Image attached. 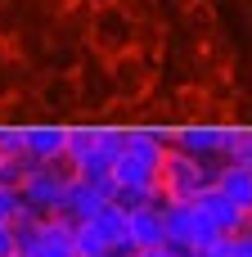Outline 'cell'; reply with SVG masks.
I'll return each mask as SVG.
<instances>
[{
    "label": "cell",
    "mask_w": 252,
    "mask_h": 257,
    "mask_svg": "<svg viewBox=\"0 0 252 257\" xmlns=\"http://www.w3.org/2000/svg\"><path fill=\"white\" fill-rule=\"evenodd\" d=\"M212 176H216V167L212 163H198V158H189V154H167V163H162V181H158V190H162V203H194L198 199V190H207L212 185Z\"/></svg>",
    "instance_id": "cell-1"
},
{
    "label": "cell",
    "mask_w": 252,
    "mask_h": 257,
    "mask_svg": "<svg viewBox=\"0 0 252 257\" xmlns=\"http://www.w3.org/2000/svg\"><path fill=\"white\" fill-rule=\"evenodd\" d=\"M135 18L122 9V5H99L90 14V45L104 54V59H122L135 50Z\"/></svg>",
    "instance_id": "cell-2"
},
{
    "label": "cell",
    "mask_w": 252,
    "mask_h": 257,
    "mask_svg": "<svg viewBox=\"0 0 252 257\" xmlns=\"http://www.w3.org/2000/svg\"><path fill=\"white\" fill-rule=\"evenodd\" d=\"M167 217V244L180 253H203L212 239H221V230L198 212V203H162Z\"/></svg>",
    "instance_id": "cell-3"
},
{
    "label": "cell",
    "mask_w": 252,
    "mask_h": 257,
    "mask_svg": "<svg viewBox=\"0 0 252 257\" xmlns=\"http://www.w3.org/2000/svg\"><path fill=\"white\" fill-rule=\"evenodd\" d=\"M221 140H225L221 122H185V126L171 131V149L176 154H189V158L212 163V167H221Z\"/></svg>",
    "instance_id": "cell-4"
},
{
    "label": "cell",
    "mask_w": 252,
    "mask_h": 257,
    "mask_svg": "<svg viewBox=\"0 0 252 257\" xmlns=\"http://www.w3.org/2000/svg\"><path fill=\"white\" fill-rule=\"evenodd\" d=\"M167 244V217H162V199L126 208V248L131 253H149Z\"/></svg>",
    "instance_id": "cell-5"
},
{
    "label": "cell",
    "mask_w": 252,
    "mask_h": 257,
    "mask_svg": "<svg viewBox=\"0 0 252 257\" xmlns=\"http://www.w3.org/2000/svg\"><path fill=\"white\" fill-rule=\"evenodd\" d=\"M104 203H113V181H90V176H72L68 194H63V212L68 221H90Z\"/></svg>",
    "instance_id": "cell-6"
},
{
    "label": "cell",
    "mask_w": 252,
    "mask_h": 257,
    "mask_svg": "<svg viewBox=\"0 0 252 257\" xmlns=\"http://www.w3.org/2000/svg\"><path fill=\"white\" fill-rule=\"evenodd\" d=\"M194 203H198V212H203V217H207L221 235H239V230H248V212H243L239 203H230L216 185L198 190V199H194Z\"/></svg>",
    "instance_id": "cell-7"
},
{
    "label": "cell",
    "mask_w": 252,
    "mask_h": 257,
    "mask_svg": "<svg viewBox=\"0 0 252 257\" xmlns=\"http://www.w3.org/2000/svg\"><path fill=\"white\" fill-rule=\"evenodd\" d=\"M212 185L230 203H239L243 212H252V163H221L216 176H212Z\"/></svg>",
    "instance_id": "cell-8"
},
{
    "label": "cell",
    "mask_w": 252,
    "mask_h": 257,
    "mask_svg": "<svg viewBox=\"0 0 252 257\" xmlns=\"http://www.w3.org/2000/svg\"><path fill=\"white\" fill-rule=\"evenodd\" d=\"M68 149V126L59 122H32L27 126V158L32 163H50Z\"/></svg>",
    "instance_id": "cell-9"
},
{
    "label": "cell",
    "mask_w": 252,
    "mask_h": 257,
    "mask_svg": "<svg viewBox=\"0 0 252 257\" xmlns=\"http://www.w3.org/2000/svg\"><path fill=\"white\" fill-rule=\"evenodd\" d=\"M149 77H153V68H149V59H140V50L113 59V90H117V95H131V99H135V95L149 86Z\"/></svg>",
    "instance_id": "cell-10"
},
{
    "label": "cell",
    "mask_w": 252,
    "mask_h": 257,
    "mask_svg": "<svg viewBox=\"0 0 252 257\" xmlns=\"http://www.w3.org/2000/svg\"><path fill=\"white\" fill-rule=\"evenodd\" d=\"M90 226L99 230V239H104L113 253H131V248H126V208H122V203H104V208L90 217Z\"/></svg>",
    "instance_id": "cell-11"
},
{
    "label": "cell",
    "mask_w": 252,
    "mask_h": 257,
    "mask_svg": "<svg viewBox=\"0 0 252 257\" xmlns=\"http://www.w3.org/2000/svg\"><path fill=\"white\" fill-rule=\"evenodd\" d=\"M72 257H117V253L99 239V230L90 221H77L72 226Z\"/></svg>",
    "instance_id": "cell-12"
},
{
    "label": "cell",
    "mask_w": 252,
    "mask_h": 257,
    "mask_svg": "<svg viewBox=\"0 0 252 257\" xmlns=\"http://www.w3.org/2000/svg\"><path fill=\"white\" fill-rule=\"evenodd\" d=\"M99 145V126H68V158L72 167H81V158H90V149Z\"/></svg>",
    "instance_id": "cell-13"
},
{
    "label": "cell",
    "mask_w": 252,
    "mask_h": 257,
    "mask_svg": "<svg viewBox=\"0 0 252 257\" xmlns=\"http://www.w3.org/2000/svg\"><path fill=\"white\" fill-rule=\"evenodd\" d=\"M18 154H27V126L0 122V158H18Z\"/></svg>",
    "instance_id": "cell-14"
},
{
    "label": "cell",
    "mask_w": 252,
    "mask_h": 257,
    "mask_svg": "<svg viewBox=\"0 0 252 257\" xmlns=\"http://www.w3.org/2000/svg\"><path fill=\"white\" fill-rule=\"evenodd\" d=\"M23 212H27V203H23V190H14V185H0V221H5V226H14Z\"/></svg>",
    "instance_id": "cell-15"
},
{
    "label": "cell",
    "mask_w": 252,
    "mask_h": 257,
    "mask_svg": "<svg viewBox=\"0 0 252 257\" xmlns=\"http://www.w3.org/2000/svg\"><path fill=\"white\" fill-rule=\"evenodd\" d=\"M230 257H252V230L230 235Z\"/></svg>",
    "instance_id": "cell-16"
},
{
    "label": "cell",
    "mask_w": 252,
    "mask_h": 257,
    "mask_svg": "<svg viewBox=\"0 0 252 257\" xmlns=\"http://www.w3.org/2000/svg\"><path fill=\"white\" fill-rule=\"evenodd\" d=\"M0 257H18V235H14V226H5V221H0Z\"/></svg>",
    "instance_id": "cell-17"
},
{
    "label": "cell",
    "mask_w": 252,
    "mask_h": 257,
    "mask_svg": "<svg viewBox=\"0 0 252 257\" xmlns=\"http://www.w3.org/2000/svg\"><path fill=\"white\" fill-rule=\"evenodd\" d=\"M131 257H185L180 248H171V244H162V248H149V253H131Z\"/></svg>",
    "instance_id": "cell-18"
},
{
    "label": "cell",
    "mask_w": 252,
    "mask_h": 257,
    "mask_svg": "<svg viewBox=\"0 0 252 257\" xmlns=\"http://www.w3.org/2000/svg\"><path fill=\"white\" fill-rule=\"evenodd\" d=\"M90 5H95V9H99V5H117V0H90Z\"/></svg>",
    "instance_id": "cell-19"
},
{
    "label": "cell",
    "mask_w": 252,
    "mask_h": 257,
    "mask_svg": "<svg viewBox=\"0 0 252 257\" xmlns=\"http://www.w3.org/2000/svg\"><path fill=\"white\" fill-rule=\"evenodd\" d=\"M185 257H203V253H185Z\"/></svg>",
    "instance_id": "cell-20"
},
{
    "label": "cell",
    "mask_w": 252,
    "mask_h": 257,
    "mask_svg": "<svg viewBox=\"0 0 252 257\" xmlns=\"http://www.w3.org/2000/svg\"><path fill=\"white\" fill-rule=\"evenodd\" d=\"M248 230H252V212H248Z\"/></svg>",
    "instance_id": "cell-21"
},
{
    "label": "cell",
    "mask_w": 252,
    "mask_h": 257,
    "mask_svg": "<svg viewBox=\"0 0 252 257\" xmlns=\"http://www.w3.org/2000/svg\"><path fill=\"white\" fill-rule=\"evenodd\" d=\"M117 257H131V253H117Z\"/></svg>",
    "instance_id": "cell-22"
}]
</instances>
